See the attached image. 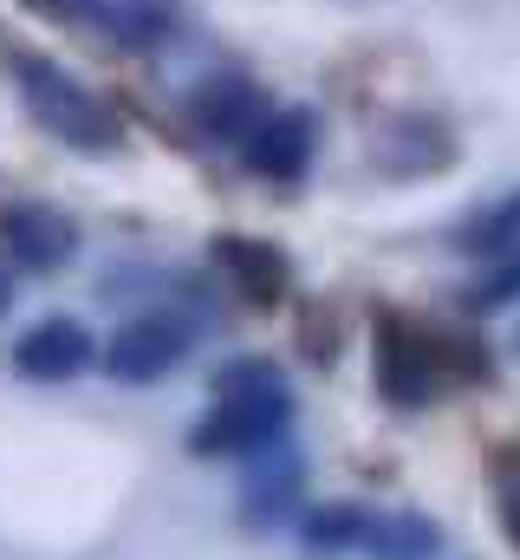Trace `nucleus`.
<instances>
[{
  "label": "nucleus",
  "mask_w": 520,
  "mask_h": 560,
  "mask_svg": "<svg viewBox=\"0 0 520 560\" xmlns=\"http://www.w3.org/2000/svg\"><path fill=\"white\" fill-rule=\"evenodd\" d=\"M442 163H456V131L442 118H429V112L397 118L385 138H378V150H371V170L378 176H429Z\"/></svg>",
  "instance_id": "nucleus-9"
},
{
  "label": "nucleus",
  "mask_w": 520,
  "mask_h": 560,
  "mask_svg": "<svg viewBox=\"0 0 520 560\" xmlns=\"http://www.w3.org/2000/svg\"><path fill=\"white\" fill-rule=\"evenodd\" d=\"M215 261H222V275L235 280L255 306H273V300L286 293V261H280V248H273V242H255V235H222V242H215Z\"/></svg>",
  "instance_id": "nucleus-12"
},
{
  "label": "nucleus",
  "mask_w": 520,
  "mask_h": 560,
  "mask_svg": "<svg viewBox=\"0 0 520 560\" xmlns=\"http://www.w3.org/2000/svg\"><path fill=\"white\" fill-rule=\"evenodd\" d=\"M488 476H495V509H501V535L520 548V443H495L488 456Z\"/></svg>",
  "instance_id": "nucleus-17"
},
{
  "label": "nucleus",
  "mask_w": 520,
  "mask_h": 560,
  "mask_svg": "<svg viewBox=\"0 0 520 560\" xmlns=\"http://www.w3.org/2000/svg\"><path fill=\"white\" fill-rule=\"evenodd\" d=\"M299 456H280L273 469H260V482L248 489V502H241V522L248 528H280V522H299Z\"/></svg>",
  "instance_id": "nucleus-14"
},
{
  "label": "nucleus",
  "mask_w": 520,
  "mask_h": 560,
  "mask_svg": "<svg viewBox=\"0 0 520 560\" xmlns=\"http://www.w3.org/2000/svg\"><path fill=\"white\" fill-rule=\"evenodd\" d=\"M7 313H13V275L0 268V319H7Z\"/></svg>",
  "instance_id": "nucleus-20"
},
{
  "label": "nucleus",
  "mask_w": 520,
  "mask_h": 560,
  "mask_svg": "<svg viewBox=\"0 0 520 560\" xmlns=\"http://www.w3.org/2000/svg\"><path fill=\"white\" fill-rule=\"evenodd\" d=\"M98 33H111L125 52H156L182 33V0H111Z\"/></svg>",
  "instance_id": "nucleus-13"
},
{
  "label": "nucleus",
  "mask_w": 520,
  "mask_h": 560,
  "mask_svg": "<svg viewBox=\"0 0 520 560\" xmlns=\"http://www.w3.org/2000/svg\"><path fill=\"white\" fill-rule=\"evenodd\" d=\"M449 248L469 255V261H501V255H515L520 248V189H501L495 202H482L475 215H462L456 235H449Z\"/></svg>",
  "instance_id": "nucleus-11"
},
{
  "label": "nucleus",
  "mask_w": 520,
  "mask_h": 560,
  "mask_svg": "<svg viewBox=\"0 0 520 560\" xmlns=\"http://www.w3.org/2000/svg\"><path fill=\"white\" fill-rule=\"evenodd\" d=\"M312 156H319V112H312V105L267 112V118L255 125V138L241 143V163L255 170L260 183H273V189H293V183H306Z\"/></svg>",
  "instance_id": "nucleus-5"
},
{
  "label": "nucleus",
  "mask_w": 520,
  "mask_h": 560,
  "mask_svg": "<svg viewBox=\"0 0 520 560\" xmlns=\"http://www.w3.org/2000/svg\"><path fill=\"white\" fill-rule=\"evenodd\" d=\"M293 528H299L306 555H365L378 515H371L365 502H312V509H299Z\"/></svg>",
  "instance_id": "nucleus-10"
},
{
  "label": "nucleus",
  "mask_w": 520,
  "mask_h": 560,
  "mask_svg": "<svg viewBox=\"0 0 520 560\" xmlns=\"http://www.w3.org/2000/svg\"><path fill=\"white\" fill-rule=\"evenodd\" d=\"M267 85L248 72H209L196 92H189V125L209 143H248L255 125L267 118Z\"/></svg>",
  "instance_id": "nucleus-7"
},
{
  "label": "nucleus",
  "mask_w": 520,
  "mask_h": 560,
  "mask_svg": "<svg viewBox=\"0 0 520 560\" xmlns=\"http://www.w3.org/2000/svg\"><path fill=\"white\" fill-rule=\"evenodd\" d=\"M371 365H378V392H385V405H403V411L429 405V392H436V352L416 339V326H410V319L378 313Z\"/></svg>",
  "instance_id": "nucleus-8"
},
{
  "label": "nucleus",
  "mask_w": 520,
  "mask_h": 560,
  "mask_svg": "<svg viewBox=\"0 0 520 560\" xmlns=\"http://www.w3.org/2000/svg\"><path fill=\"white\" fill-rule=\"evenodd\" d=\"M515 352H520V332H515Z\"/></svg>",
  "instance_id": "nucleus-21"
},
{
  "label": "nucleus",
  "mask_w": 520,
  "mask_h": 560,
  "mask_svg": "<svg viewBox=\"0 0 520 560\" xmlns=\"http://www.w3.org/2000/svg\"><path fill=\"white\" fill-rule=\"evenodd\" d=\"M515 300H520V248L501 255V261H488L482 275L462 287V306H469V313H501V306H515Z\"/></svg>",
  "instance_id": "nucleus-16"
},
{
  "label": "nucleus",
  "mask_w": 520,
  "mask_h": 560,
  "mask_svg": "<svg viewBox=\"0 0 520 560\" xmlns=\"http://www.w3.org/2000/svg\"><path fill=\"white\" fill-rule=\"evenodd\" d=\"M286 430H293V398H286V385L235 392V398H215L209 418L189 430V456H202V463L248 456V463H255L260 450H273Z\"/></svg>",
  "instance_id": "nucleus-2"
},
{
  "label": "nucleus",
  "mask_w": 520,
  "mask_h": 560,
  "mask_svg": "<svg viewBox=\"0 0 520 560\" xmlns=\"http://www.w3.org/2000/svg\"><path fill=\"white\" fill-rule=\"evenodd\" d=\"M0 255L20 275H59L79 255V222L52 202H7L0 209Z\"/></svg>",
  "instance_id": "nucleus-4"
},
{
  "label": "nucleus",
  "mask_w": 520,
  "mask_h": 560,
  "mask_svg": "<svg viewBox=\"0 0 520 560\" xmlns=\"http://www.w3.org/2000/svg\"><path fill=\"white\" fill-rule=\"evenodd\" d=\"M13 372L20 378H33V385H66V378H79V372H92L98 365V339H92V326L85 319H66V313H52V319H39V326H26L20 339H13Z\"/></svg>",
  "instance_id": "nucleus-6"
},
{
  "label": "nucleus",
  "mask_w": 520,
  "mask_h": 560,
  "mask_svg": "<svg viewBox=\"0 0 520 560\" xmlns=\"http://www.w3.org/2000/svg\"><path fill=\"white\" fill-rule=\"evenodd\" d=\"M189 346H196V326H182L176 313H137L98 346V365L118 385H156L189 359Z\"/></svg>",
  "instance_id": "nucleus-3"
},
{
  "label": "nucleus",
  "mask_w": 520,
  "mask_h": 560,
  "mask_svg": "<svg viewBox=\"0 0 520 560\" xmlns=\"http://www.w3.org/2000/svg\"><path fill=\"white\" fill-rule=\"evenodd\" d=\"M33 13H52V20H72V26H105L111 0H26Z\"/></svg>",
  "instance_id": "nucleus-19"
},
{
  "label": "nucleus",
  "mask_w": 520,
  "mask_h": 560,
  "mask_svg": "<svg viewBox=\"0 0 520 560\" xmlns=\"http://www.w3.org/2000/svg\"><path fill=\"white\" fill-rule=\"evenodd\" d=\"M260 385H286L273 359H228L215 372V398H235V392H260Z\"/></svg>",
  "instance_id": "nucleus-18"
},
{
  "label": "nucleus",
  "mask_w": 520,
  "mask_h": 560,
  "mask_svg": "<svg viewBox=\"0 0 520 560\" xmlns=\"http://www.w3.org/2000/svg\"><path fill=\"white\" fill-rule=\"evenodd\" d=\"M365 555H378V560H429V555H442V528L423 522V515H378Z\"/></svg>",
  "instance_id": "nucleus-15"
},
{
  "label": "nucleus",
  "mask_w": 520,
  "mask_h": 560,
  "mask_svg": "<svg viewBox=\"0 0 520 560\" xmlns=\"http://www.w3.org/2000/svg\"><path fill=\"white\" fill-rule=\"evenodd\" d=\"M13 79H20L26 112H33V118H39V125H46L59 143H66V150L111 156V150L125 143L118 112H111L98 92H85L66 66H52V59H39V52H13Z\"/></svg>",
  "instance_id": "nucleus-1"
}]
</instances>
